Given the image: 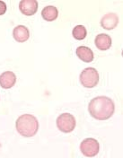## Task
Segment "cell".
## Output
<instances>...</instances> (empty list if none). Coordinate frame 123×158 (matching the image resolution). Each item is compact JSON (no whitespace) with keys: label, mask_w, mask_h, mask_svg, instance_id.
I'll list each match as a JSON object with an SVG mask.
<instances>
[{"label":"cell","mask_w":123,"mask_h":158,"mask_svg":"<svg viewBox=\"0 0 123 158\" xmlns=\"http://www.w3.org/2000/svg\"><path fill=\"white\" fill-rule=\"evenodd\" d=\"M119 23V17L115 13H108L101 19V25L107 31L113 30Z\"/></svg>","instance_id":"obj_7"},{"label":"cell","mask_w":123,"mask_h":158,"mask_svg":"<svg viewBox=\"0 0 123 158\" xmlns=\"http://www.w3.org/2000/svg\"><path fill=\"white\" fill-rule=\"evenodd\" d=\"M88 110L94 118L106 120L113 115L115 104L113 100L107 96H97L89 102Z\"/></svg>","instance_id":"obj_1"},{"label":"cell","mask_w":123,"mask_h":158,"mask_svg":"<svg viewBox=\"0 0 123 158\" xmlns=\"http://www.w3.org/2000/svg\"><path fill=\"white\" fill-rule=\"evenodd\" d=\"M80 150L84 156L93 157L99 153L100 150L99 142L94 138H86L82 141L80 145Z\"/></svg>","instance_id":"obj_5"},{"label":"cell","mask_w":123,"mask_h":158,"mask_svg":"<svg viewBox=\"0 0 123 158\" xmlns=\"http://www.w3.org/2000/svg\"><path fill=\"white\" fill-rule=\"evenodd\" d=\"M6 9H7L6 4L4 1H0V15H5L6 12Z\"/></svg>","instance_id":"obj_14"},{"label":"cell","mask_w":123,"mask_h":158,"mask_svg":"<svg viewBox=\"0 0 123 158\" xmlns=\"http://www.w3.org/2000/svg\"><path fill=\"white\" fill-rule=\"evenodd\" d=\"M72 34H73V37L75 39L81 40H84L86 37L87 31H86V29L84 25H76L73 29Z\"/></svg>","instance_id":"obj_13"},{"label":"cell","mask_w":123,"mask_h":158,"mask_svg":"<svg viewBox=\"0 0 123 158\" xmlns=\"http://www.w3.org/2000/svg\"><path fill=\"white\" fill-rule=\"evenodd\" d=\"M94 43L100 50H108L112 47V38L108 34L101 33L96 36Z\"/></svg>","instance_id":"obj_9"},{"label":"cell","mask_w":123,"mask_h":158,"mask_svg":"<svg viewBox=\"0 0 123 158\" xmlns=\"http://www.w3.org/2000/svg\"><path fill=\"white\" fill-rule=\"evenodd\" d=\"M21 13L26 16H31L38 10V2L36 0H23L19 3Z\"/></svg>","instance_id":"obj_6"},{"label":"cell","mask_w":123,"mask_h":158,"mask_svg":"<svg viewBox=\"0 0 123 158\" xmlns=\"http://www.w3.org/2000/svg\"><path fill=\"white\" fill-rule=\"evenodd\" d=\"M41 16L43 17V19L46 20L47 22H52L54 20H56L59 16V11L57 9V7L53 6H48L46 7H44L41 11Z\"/></svg>","instance_id":"obj_12"},{"label":"cell","mask_w":123,"mask_h":158,"mask_svg":"<svg viewBox=\"0 0 123 158\" xmlns=\"http://www.w3.org/2000/svg\"><path fill=\"white\" fill-rule=\"evenodd\" d=\"M57 127L58 128L64 133H69L72 132L76 125V121L75 117L70 113H62L60 114L57 120Z\"/></svg>","instance_id":"obj_4"},{"label":"cell","mask_w":123,"mask_h":158,"mask_svg":"<svg viewBox=\"0 0 123 158\" xmlns=\"http://www.w3.org/2000/svg\"><path fill=\"white\" fill-rule=\"evenodd\" d=\"M16 83V77L14 72L6 71L0 75V86L3 89L12 88Z\"/></svg>","instance_id":"obj_8"},{"label":"cell","mask_w":123,"mask_h":158,"mask_svg":"<svg viewBox=\"0 0 123 158\" xmlns=\"http://www.w3.org/2000/svg\"><path fill=\"white\" fill-rule=\"evenodd\" d=\"M15 127L21 136L24 138H31L38 132L39 122L33 115L23 114L17 118Z\"/></svg>","instance_id":"obj_2"},{"label":"cell","mask_w":123,"mask_h":158,"mask_svg":"<svg viewBox=\"0 0 123 158\" xmlns=\"http://www.w3.org/2000/svg\"><path fill=\"white\" fill-rule=\"evenodd\" d=\"M13 36L18 42H24L30 37L29 29L24 25H18L13 31Z\"/></svg>","instance_id":"obj_10"},{"label":"cell","mask_w":123,"mask_h":158,"mask_svg":"<svg viewBox=\"0 0 123 158\" xmlns=\"http://www.w3.org/2000/svg\"><path fill=\"white\" fill-rule=\"evenodd\" d=\"M76 55L84 62H92L93 60V52L90 48L85 46H80L76 49Z\"/></svg>","instance_id":"obj_11"},{"label":"cell","mask_w":123,"mask_h":158,"mask_svg":"<svg viewBox=\"0 0 123 158\" xmlns=\"http://www.w3.org/2000/svg\"><path fill=\"white\" fill-rule=\"evenodd\" d=\"M79 80L85 88H93L99 83V73L93 68H86L80 74Z\"/></svg>","instance_id":"obj_3"}]
</instances>
